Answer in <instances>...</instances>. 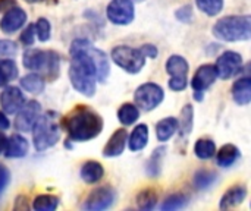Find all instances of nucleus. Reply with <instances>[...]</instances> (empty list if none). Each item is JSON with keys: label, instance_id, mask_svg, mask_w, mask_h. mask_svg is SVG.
<instances>
[{"label": "nucleus", "instance_id": "423d86ee", "mask_svg": "<svg viewBox=\"0 0 251 211\" xmlns=\"http://www.w3.org/2000/svg\"><path fill=\"white\" fill-rule=\"evenodd\" d=\"M112 60L128 73H138L146 65V56L140 48L118 46L112 50Z\"/></svg>", "mask_w": 251, "mask_h": 211}, {"label": "nucleus", "instance_id": "58836bf2", "mask_svg": "<svg viewBox=\"0 0 251 211\" xmlns=\"http://www.w3.org/2000/svg\"><path fill=\"white\" fill-rule=\"evenodd\" d=\"M9 181H10V173H9L7 167L0 164V194L6 189Z\"/></svg>", "mask_w": 251, "mask_h": 211}, {"label": "nucleus", "instance_id": "c85d7f7f", "mask_svg": "<svg viewBox=\"0 0 251 211\" xmlns=\"http://www.w3.org/2000/svg\"><path fill=\"white\" fill-rule=\"evenodd\" d=\"M194 153L201 160H209L216 154V145L209 138H200L194 145Z\"/></svg>", "mask_w": 251, "mask_h": 211}, {"label": "nucleus", "instance_id": "2f4dec72", "mask_svg": "<svg viewBox=\"0 0 251 211\" xmlns=\"http://www.w3.org/2000/svg\"><path fill=\"white\" fill-rule=\"evenodd\" d=\"M196 4L203 13L209 16H216L224 9V0H196Z\"/></svg>", "mask_w": 251, "mask_h": 211}, {"label": "nucleus", "instance_id": "a18cd8bd", "mask_svg": "<svg viewBox=\"0 0 251 211\" xmlns=\"http://www.w3.org/2000/svg\"><path fill=\"white\" fill-rule=\"evenodd\" d=\"M26 1H31V3H37V1H44V0H26Z\"/></svg>", "mask_w": 251, "mask_h": 211}, {"label": "nucleus", "instance_id": "ea45409f", "mask_svg": "<svg viewBox=\"0 0 251 211\" xmlns=\"http://www.w3.org/2000/svg\"><path fill=\"white\" fill-rule=\"evenodd\" d=\"M141 51H143V54L146 56V57H150V59H154L156 56H157V47H154L153 44H144V46H141V48H140Z\"/></svg>", "mask_w": 251, "mask_h": 211}, {"label": "nucleus", "instance_id": "9d476101", "mask_svg": "<svg viewBox=\"0 0 251 211\" xmlns=\"http://www.w3.org/2000/svg\"><path fill=\"white\" fill-rule=\"evenodd\" d=\"M216 73L222 79H229L241 72L243 69V56L237 51H225L216 60Z\"/></svg>", "mask_w": 251, "mask_h": 211}, {"label": "nucleus", "instance_id": "2eb2a0df", "mask_svg": "<svg viewBox=\"0 0 251 211\" xmlns=\"http://www.w3.org/2000/svg\"><path fill=\"white\" fill-rule=\"evenodd\" d=\"M218 73H216V68L215 65H203L197 69L196 75L193 76L191 81V87L194 91H206L207 88H210L213 85V82L216 81Z\"/></svg>", "mask_w": 251, "mask_h": 211}, {"label": "nucleus", "instance_id": "5701e85b", "mask_svg": "<svg viewBox=\"0 0 251 211\" xmlns=\"http://www.w3.org/2000/svg\"><path fill=\"white\" fill-rule=\"evenodd\" d=\"M240 157V150L234 144H225L216 156V162L221 167H229L232 166Z\"/></svg>", "mask_w": 251, "mask_h": 211}, {"label": "nucleus", "instance_id": "4c0bfd02", "mask_svg": "<svg viewBox=\"0 0 251 211\" xmlns=\"http://www.w3.org/2000/svg\"><path fill=\"white\" fill-rule=\"evenodd\" d=\"M175 15H176V19H178V21H181V22H184V23H190V21H191V18H193V7H191L190 4L182 6L181 9L176 10Z\"/></svg>", "mask_w": 251, "mask_h": 211}, {"label": "nucleus", "instance_id": "c9c22d12", "mask_svg": "<svg viewBox=\"0 0 251 211\" xmlns=\"http://www.w3.org/2000/svg\"><path fill=\"white\" fill-rule=\"evenodd\" d=\"M18 53L16 43L10 40H0V56L3 57H13Z\"/></svg>", "mask_w": 251, "mask_h": 211}, {"label": "nucleus", "instance_id": "f3484780", "mask_svg": "<svg viewBox=\"0 0 251 211\" xmlns=\"http://www.w3.org/2000/svg\"><path fill=\"white\" fill-rule=\"evenodd\" d=\"M246 197H247V189H246V187H243V185H235V187H232L231 189H228V191L224 194V197H222V200H221L219 209H221V210L234 209V207L240 206V204L246 200Z\"/></svg>", "mask_w": 251, "mask_h": 211}, {"label": "nucleus", "instance_id": "0eeeda50", "mask_svg": "<svg viewBox=\"0 0 251 211\" xmlns=\"http://www.w3.org/2000/svg\"><path fill=\"white\" fill-rule=\"evenodd\" d=\"M165 93L160 85L154 82H147L140 85L134 93L135 106H138L144 112H151L163 101Z\"/></svg>", "mask_w": 251, "mask_h": 211}, {"label": "nucleus", "instance_id": "a19ab883", "mask_svg": "<svg viewBox=\"0 0 251 211\" xmlns=\"http://www.w3.org/2000/svg\"><path fill=\"white\" fill-rule=\"evenodd\" d=\"M13 6H16V0H0V12H6Z\"/></svg>", "mask_w": 251, "mask_h": 211}, {"label": "nucleus", "instance_id": "7c9ffc66", "mask_svg": "<svg viewBox=\"0 0 251 211\" xmlns=\"http://www.w3.org/2000/svg\"><path fill=\"white\" fill-rule=\"evenodd\" d=\"M59 206V198L54 195H38L34 203L32 209L35 211H53Z\"/></svg>", "mask_w": 251, "mask_h": 211}, {"label": "nucleus", "instance_id": "4468645a", "mask_svg": "<svg viewBox=\"0 0 251 211\" xmlns=\"http://www.w3.org/2000/svg\"><path fill=\"white\" fill-rule=\"evenodd\" d=\"M25 21H26L25 10L21 9V7H18V6H13L9 10H6L4 16L1 18V21H0V29L4 34L16 32L19 28L24 26Z\"/></svg>", "mask_w": 251, "mask_h": 211}, {"label": "nucleus", "instance_id": "6ab92c4d", "mask_svg": "<svg viewBox=\"0 0 251 211\" xmlns=\"http://www.w3.org/2000/svg\"><path fill=\"white\" fill-rule=\"evenodd\" d=\"M4 153H6V157H9V159H21V157H24L28 153V141L19 134H13L7 140Z\"/></svg>", "mask_w": 251, "mask_h": 211}, {"label": "nucleus", "instance_id": "a211bd4d", "mask_svg": "<svg viewBox=\"0 0 251 211\" xmlns=\"http://www.w3.org/2000/svg\"><path fill=\"white\" fill-rule=\"evenodd\" d=\"M232 98L240 106H247L251 101V79L249 76L240 78L232 85Z\"/></svg>", "mask_w": 251, "mask_h": 211}, {"label": "nucleus", "instance_id": "39448f33", "mask_svg": "<svg viewBox=\"0 0 251 211\" xmlns=\"http://www.w3.org/2000/svg\"><path fill=\"white\" fill-rule=\"evenodd\" d=\"M22 63L26 69L41 72V76H46L51 81L57 78L60 69L59 54L50 50L26 48L22 56Z\"/></svg>", "mask_w": 251, "mask_h": 211}, {"label": "nucleus", "instance_id": "cd10ccee", "mask_svg": "<svg viewBox=\"0 0 251 211\" xmlns=\"http://www.w3.org/2000/svg\"><path fill=\"white\" fill-rule=\"evenodd\" d=\"M165 153H166V148L165 147H159V148H156L153 151L151 157L149 159L146 170H147V173L151 178H157L160 175V169H162V162H163Z\"/></svg>", "mask_w": 251, "mask_h": 211}, {"label": "nucleus", "instance_id": "f8f14e48", "mask_svg": "<svg viewBox=\"0 0 251 211\" xmlns=\"http://www.w3.org/2000/svg\"><path fill=\"white\" fill-rule=\"evenodd\" d=\"M16 119H15V129L19 132H28L32 129L35 120L38 119L41 113V106L35 100H29L28 103H24V106L16 112Z\"/></svg>", "mask_w": 251, "mask_h": 211}, {"label": "nucleus", "instance_id": "20e7f679", "mask_svg": "<svg viewBox=\"0 0 251 211\" xmlns=\"http://www.w3.org/2000/svg\"><path fill=\"white\" fill-rule=\"evenodd\" d=\"M212 32L222 41H247L251 37V16L232 15L221 18L213 25Z\"/></svg>", "mask_w": 251, "mask_h": 211}, {"label": "nucleus", "instance_id": "37998d69", "mask_svg": "<svg viewBox=\"0 0 251 211\" xmlns=\"http://www.w3.org/2000/svg\"><path fill=\"white\" fill-rule=\"evenodd\" d=\"M6 144H7V138L4 137L3 132H0V154L6 150Z\"/></svg>", "mask_w": 251, "mask_h": 211}, {"label": "nucleus", "instance_id": "c03bdc74", "mask_svg": "<svg viewBox=\"0 0 251 211\" xmlns=\"http://www.w3.org/2000/svg\"><path fill=\"white\" fill-rule=\"evenodd\" d=\"M7 84V79H6V76L3 75V72L0 70V87H4Z\"/></svg>", "mask_w": 251, "mask_h": 211}, {"label": "nucleus", "instance_id": "473e14b6", "mask_svg": "<svg viewBox=\"0 0 251 211\" xmlns=\"http://www.w3.org/2000/svg\"><path fill=\"white\" fill-rule=\"evenodd\" d=\"M188 204V197L184 194H174L171 197H168V200L163 203L162 210L163 211H174L184 209Z\"/></svg>", "mask_w": 251, "mask_h": 211}, {"label": "nucleus", "instance_id": "f257e3e1", "mask_svg": "<svg viewBox=\"0 0 251 211\" xmlns=\"http://www.w3.org/2000/svg\"><path fill=\"white\" fill-rule=\"evenodd\" d=\"M69 79L72 87L85 97L96 94V82H104L110 73L109 59L88 40H75L71 46Z\"/></svg>", "mask_w": 251, "mask_h": 211}, {"label": "nucleus", "instance_id": "7ed1b4c3", "mask_svg": "<svg viewBox=\"0 0 251 211\" xmlns=\"http://www.w3.org/2000/svg\"><path fill=\"white\" fill-rule=\"evenodd\" d=\"M32 141L37 151H44L53 147L62 135L60 116L56 112H46L40 115L32 126Z\"/></svg>", "mask_w": 251, "mask_h": 211}, {"label": "nucleus", "instance_id": "79ce46f5", "mask_svg": "<svg viewBox=\"0 0 251 211\" xmlns=\"http://www.w3.org/2000/svg\"><path fill=\"white\" fill-rule=\"evenodd\" d=\"M9 125H10V122H9V119L6 117V115L3 113V112H0V129H7L9 128Z\"/></svg>", "mask_w": 251, "mask_h": 211}, {"label": "nucleus", "instance_id": "dca6fc26", "mask_svg": "<svg viewBox=\"0 0 251 211\" xmlns=\"http://www.w3.org/2000/svg\"><path fill=\"white\" fill-rule=\"evenodd\" d=\"M128 141V134L125 129H116L103 148L104 157H118L124 153Z\"/></svg>", "mask_w": 251, "mask_h": 211}, {"label": "nucleus", "instance_id": "f704fd0d", "mask_svg": "<svg viewBox=\"0 0 251 211\" xmlns=\"http://www.w3.org/2000/svg\"><path fill=\"white\" fill-rule=\"evenodd\" d=\"M0 70L3 72V75L6 76L7 81H13L18 78V66L13 60L6 59L0 62Z\"/></svg>", "mask_w": 251, "mask_h": 211}, {"label": "nucleus", "instance_id": "b1692460", "mask_svg": "<svg viewBox=\"0 0 251 211\" xmlns=\"http://www.w3.org/2000/svg\"><path fill=\"white\" fill-rule=\"evenodd\" d=\"M193 123H194V109L191 104H185L184 109L181 110V120L178 122L179 135L182 138H187L191 134Z\"/></svg>", "mask_w": 251, "mask_h": 211}, {"label": "nucleus", "instance_id": "c756f323", "mask_svg": "<svg viewBox=\"0 0 251 211\" xmlns=\"http://www.w3.org/2000/svg\"><path fill=\"white\" fill-rule=\"evenodd\" d=\"M216 179H218V176L215 172H212L209 169H201L194 175L193 182H194V187L197 189H207L216 182Z\"/></svg>", "mask_w": 251, "mask_h": 211}, {"label": "nucleus", "instance_id": "aec40b11", "mask_svg": "<svg viewBox=\"0 0 251 211\" xmlns=\"http://www.w3.org/2000/svg\"><path fill=\"white\" fill-rule=\"evenodd\" d=\"M104 175V169L103 166L99 163V162H94V160H90V162H85L79 170V176L81 179L91 185V184H97Z\"/></svg>", "mask_w": 251, "mask_h": 211}, {"label": "nucleus", "instance_id": "9b49d317", "mask_svg": "<svg viewBox=\"0 0 251 211\" xmlns=\"http://www.w3.org/2000/svg\"><path fill=\"white\" fill-rule=\"evenodd\" d=\"M116 194L113 188L110 187H101L90 192V195L85 198L82 209L88 211H100L109 209L115 203Z\"/></svg>", "mask_w": 251, "mask_h": 211}, {"label": "nucleus", "instance_id": "6e6552de", "mask_svg": "<svg viewBox=\"0 0 251 211\" xmlns=\"http://www.w3.org/2000/svg\"><path fill=\"white\" fill-rule=\"evenodd\" d=\"M166 72L171 75L169 88L172 91H182L188 85V63L182 56L174 54L166 60Z\"/></svg>", "mask_w": 251, "mask_h": 211}, {"label": "nucleus", "instance_id": "e433bc0d", "mask_svg": "<svg viewBox=\"0 0 251 211\" xmlns=\"http://www.w3.org/2000/svg\"><path fill=\"white\" fill-rule=\"evenodd\" d=\"M34 41H35V28L32 23H29L21 34V43L28 47V46H32Z\"/></svg>", "mask_w": 251, "mask_h": 211}, {"label": "nucleus", "instance_id": "393cba45", "mask_svg": "<svg viewBox=\"0 0 251 211\" xmlns=\"http://www.w3.org/2000/svg\"><path fill=\"white\" fill-rule=\"evenodd\" d=\"M157 198H159V194L156 192V189L146 188L141 192H138V195H137V206H138L140 210H153L156 207V204H157Z\"/></svg>", "mask_w": 251, "mask_h": 211}, {"label": "nucleus", "instance_id": "bb28decb", "mask_svg": "<svg viewBox=\"0 0 251 211\" xmlns=\"http://www.w3.org/2000/svg\"><path fill=\"white\" fill-rule=\"evenodd\" d=\"M140 117V110L137 106L131 104V103H125L119 107L118 110V119L122 125L125 126H129L132 125L134 122H137Z\"/></svg>", "mask_w": 251, "mask_h": 211}, {"label": "nucleus", "instance_id": "72a5a7b5", "mask_svg": "<svg viewBox=\"0 0 251 211\" xmlns=\"http://www.w3.org/2000/svg\"><path fill=\"white\" fill-rule=\"evenodd\" d=\"M34 28H35V35L40 41H47L50 38V32H51V26H50V22L46 19V18H38L37 22L34 23Z\"/></svg>", "mask_w": 251, "mask_h": 211}, {"label": "nucleus", "instance_id": "f03ea898", "mask_svg": "<svg viewBox=\"0 0 251 211\" xmlns=\"http://www.w3.org/2000/svg\"><path fill=\"white\" fill-rule=\"evenodd\" d=\"M60 126L66 131L69 140L84 142L100 135L103 129V119L93 109L78 104L60 119Z\"/></svg>", "mask_w": 251, "mask_h": 211}, {"label": "nucleus", "instance_id": "ddd939ff", "mask_svg": "<svg viewBox=\"0 0 251 211\" xmlns=\"http://www.w3.org/2000/svg\"><path fill=\"white\" fill-rule=\"evenodd\" d=\"M25 103V97L18 87H6L0 94V106L7 115H15Z\"/></svg>", "mask_w": 251, "mask_h": 211}, {"label": "nucleus", "instance_id": "1a4fd4ad", "mask_svg": "<svg viewBox=\"0 0 251 211\" xmlns=\"http://www.w3.org/2000/svg\"><path fill=\"white\" fill-rule=\"evenodd\" d=\"M107 18L115 25H129L135 18L132 0H112L106 9Z\"/></svg>", "mask_w": 251, "mask_h": 211}, {"label": "nucleus", "instance_id": "a878e982", "mask_svg": "<svg viewBox=\"0 0 251 211\" xmlns=\"http://www.w3.org/2000/svg\"><path fill=\"white\" fill-rule=\"evenodd\" d=\"M44 85H46L44 78L41 75H37V73H28V75H25L21 79V87L25 91L31 93V94H40V93H43Z\"/></svg>", "mask_w": 251, "mask_h": 211}, {"label": "nucleus", "instance_id": "412c9836", "mask_svg": "<svg viewBox=\"0 0 251 211\" xmlns=\"http://www.w3.org/2000/svg\"><path fill=\"white\" fill-rule=\"evenodd\" d=\"M126 142H128V147H129L131 151L143 150L149 142V128H147V125L146 123L137 125L134 128V131L131 132V137H129V140Z\"/></svg>", "mask_w": 251, "mask_h": 211}, {"label": "nucleus", "instance_id": "49530a36", "mask_svg": "<svg viewBox=\"0 0 251 211\" xmlns=\"http://www.w3.org/2000/svg\"><path fill=\"white\" fill-rule=\"evenodd\" d=\"M132 1H144V0H132Z\"/></svg>", "mask_w": 251, "mask_h": 211}, {"label": "nucleus", "instance_id": "4be33fe9", "mask_svg": "<svg viewBox=\"0 0 251 211\" xmlns=\"http://www.w3.org/2000/svg\"><path fill=\"white\" fill-rule=\"evenodd\" d=\"M178 131V120L175 117H165L156 125V137L159 141H169Z\"/></svg>", "mask_w": 251, "mask_h": 211}]
</instances>
